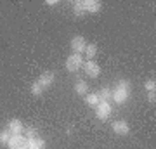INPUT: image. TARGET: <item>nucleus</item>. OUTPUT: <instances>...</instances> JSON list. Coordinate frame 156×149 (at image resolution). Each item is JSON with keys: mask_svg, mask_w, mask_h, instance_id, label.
Here are the masks:
<instances>
[{"mask_svg": "<svg viewBox=\"0 0 156 149\" xmlns=\"http://www.w3.org/2000/svg\"><path fill=\"white\" fill-rule=\"evenodd\" d=\"M128 95H130V82H127V80H120L116 87L111 90V99L116 104H123L128 99Z\"/></svg>", "mask_w": 156, "mask_h": 149, "instance_id": "1", "label": "nucleus"}, {"mask_svg": "<svg viewBox=\"0 0 156 149\" xmlns=\"http://www.w3.org/2000/svg\"><path fill=\"white\" fill-rule=\"evenodd\" d=\"M83 66V55L82 54H71L66 59V69L69 73H76L78 69H82Z\"/></svg>", "mask_w": 156, "mask_h": 149, "instance_id": "2", "label": "nucleus"}, {"mask_svg": "<svg viewBox=\"0 0 156 149\" xmlns=\"http://www.w3.org/2000/svg\"><path fill=\"white\" fill-rule=\"evenodd\" d=\"M111 102H99V104L95 106V116H97V120L101 122H106L108 118L111 116Z\"/></svg>", "mask_w": 156, "mask_h": 149, "instance_id": "3", "label": "nucleus"}, {"mask_svg": "<svg viewBox=\"0 0 156 149\" xmlns=\"http://www.w3.org/2000/svg\"><path fill=\"white\" fill-rule=\"evenodd\" d=\"M9 149H28V139L24 135H12L7 142Z\"/></svg>", "mask_w": 156, "mask_h": 149, "instance_id": "4", "label": "nucleus"}, {"mask_svg": "<svg viewBox=\"0 0 156 149\" xmlns=\"http://www.w3.org/2000/svg\"><path fill=\"white\" fill-rule=\"evenodd\" d=\"M71 50L75 54H83L85 52V47H87V40L82 37V35H76V37H73L71 38Z\"/></svg>", "mask_w": 156, "mask_h": 149, "instance_id": "5", "label": "nucleus"}, {"mask_svg": "<svg viewBox=\"0 0 156 149\" xmlns=\"http://www.w3.org/2000/svg\"><path fill=\"white\" fill-rule=\"evenodd\" d=\"M82 68H83L85 75H87L89 78H97L101 75V66L94 61H85Z\"/></svg>", "mask_w": 156, "mask_h": 149, "instance_id": "6", "label": "nucleus"}, {"mask_svg": "<svg viewBox=\"0 0 156 149\" xmlns=\"http://www.w3.org/2000/svg\"><path fill=\"white\" fill-rule=\"evenodd\" d=\"M54 80H56V73H54V71H44L38 76V80H37V82H38V85L45 90V88H49L50 85L54 83Z\"/></svg>", "mask_w": 156, "mask_h": 149, "instance_id": "7", "label": "nucleus"}, {"mask_svg": "<svg viewBox=\"0 0 156 149\" xmlns=\"http://www.w3.org/2000/svg\"><path fill=\"white\" fill-rule=\"evenodd\" d=\"M111 130L116 135H128L130 132V127H128V123L125 120H116V122L111 123Z\"/></svg>", "mask_w": 156, "mask_h": 149, "instance_id": "8", "label": "nucleus"}, {"mask_svg": "<svg viewBox=\"0 0 156 149\" xmlns=\"http://www.w3.org/2000/svg\"><path fill=\"white\" fill-rule=\"evenodd\" d=\"M7 130L12 133V135H23L24 132V125H23L21 120H11L7 123Z\"/></svg>", "mask_w": 156, "mask_h": 149, "instance_id": "9", "label": "nucleus"}, {"mask_svg": "<svg viewBox=\"0 0 156 149\" xmlns=\"http://www.w3.org/2000/svg\"><path fill=\"white\" fill-rule=\"evenodd\" d=\"M82 2H83L85 12L95 14V12H99V11H101V2H99V0H82Z\"/></svg>", "mask_w": 156, "mask_h": 149, "instance_id": "10", "label": "nucleus"}, {"mask_svg": "<svg viewBox=\"0 0 156 149\" xmlns=\"http://www.w3.org/2000/svg\"><path fill=\"white\" fill-rule=\"evenodd\" d=\"M83 54H85V57H87V61H94V57L97 55V45L95 44H87Z\"/></svg>", "mask_w": 156, "mask_h": 149, "instance_id": "11", "label": "nucleus"}, {"mask_svg": "<svg viewBox=\"0 0 156 149\" xmlns=\"http://www.w3.org/2000/svg\"><path fill=\"white\" fill-rule=\"evenodd\" d=\"M97 95H99V102H109V101H111V88L102 87L99 92H97Z\"/></svg>", "mask_w": 156, "mask_h": 149, "instance_id": "12", "label": "nucleus"}, {"mask_svg": "<svg viewBox=\"0 0 156 149\" xmlns=\"http://www.w3.org/2000/svg\"><path fill=\"white\" fill-rule=\"evenodd\" d=\"M28 149H45V140L40 137L30 139L28 140Z\"/></svg>", "mask_w": 156, "mask_h": 149, "instance_id": "13", "label": "nucleus"}, {"mask_svg": "<svg viewBox=\"0 0 156 149\" xmlns=\"http://www.w3.org/2000/svg\"><path fill=\"white\" fill-rule=\"evenodd\" d=\"M75 92H76L78 95H87V92H89V85H87V82L78 80V82L75 83Z\"/></svg>", "mask_w": 156, "mask_h": 149, "instance_id": "14", "label": "nucleus"}, {"mask_svg": "<svg viewBox=\"0 0 156 149\" xmlns=\"http://www.w3.org/2000/svg\"><path fill=\"white\" fill-rule=\"evenodd\" d=\"M73 14L76 17H82V16H85L87 12H85V9H83V2L82 0H76V2H73Z\"/></svg>", "mask_w": 156, "mask_h": 149, "instance_id": "15", "label": "nucleus"}, {"mask_svg": "<svg viewBox=\"0 0 156 149\" xmlns=\"http://www.w3.org/2000/svg\"><path fill=\"white\" fill-rule=\"evenodd\" d=\"M85 102H87V106H90V108H95V106L99 104V95H97V92H95V94L85 95Z\"/></svg>", "mask_w": 156, "mask_h": 149, "instance_id": "16", "label": "nucleus"}, {"mask_svg": "<svg viewBox=\"0 0 156 149\" xmlns=\"http://www.w3.org/2000/svg\"><path fill=\"white\" fill-rule=\"evenodd\" d=\"M23 133H24V137L28 139V140L30 139H35L37 135H38V132H37V128L35 127H24V132Z\"/></svg>", "mask_w": 156, "mask_h": 149, "instance_id": "17", "label": "nucleus"}, {"mask_svg": "<svg viewBox=\"0 0 156 149\" xmlns=\"http://www.w3.org/2000/svg\"><path fill=\"white\" fill-rule=\"evenodd\" d=\"M31 94H33V97H40V95L44 94V88L38 85V82L31 83Z\"/></svg>", "mask_w": 156, "mask_h": 149, "instance_id": "18", "label": "nucleus"}, {"mask_svg": "<svg viewBox=\"0 0 156 149\" xmlns=\"http://www.w3.org/2000/svg\"><path fill=\"white\" fill-rule=\"evenodd\" d=\"M12 137V133L9 132V130H2V132H0V144H5L7 146V142H9V139Z\"/></svg>", "mask_w": 156, "mask_h": 149, "instance_id": "19", "label": "nucleus"}, {"mask_svg": "<svg viewBox=\"0 0 156 149\" xmlns=\"http://www.w3.org/2000/svg\"><path fill=\"white\" fill-rule=\"evenodd\" d=\"M144 88L147 90V92H154V90H156V82H154V80H146V82H144Z\"/></svg>", "mask_w": 156, "mask_h": 149, "instance_id": "20", "label": "nucleus"}, {"mask_svg": "<svg viewBox=\"0 0 156 149\" xmlns=\"http://www.w3.org/2000/svg\"><path fill=\"white\" fill-rule=\"evenodd\" d=\"M147 101H149L151 104H154L156 102V94L154 92H147Z\"/></svg>", "mask_w": 156, "mask_h": 149, "instance_id": "21", "label": "nucleus"}, {"mask_svg": "<svg viewBox=\"0 0 156 149\" xmlns=\"http://www.w3.org/2000/svg\"><path fill=\"white\" fill-rule=\"evenodd\" d=\"M45 4H47V5H50V7H56L57 4H59V2H57V0H47Z\"/></svg>", "mask_w": 156, "mask_h": 149, "instance_id": "22", "label": "nucleus"}]
</instances>
